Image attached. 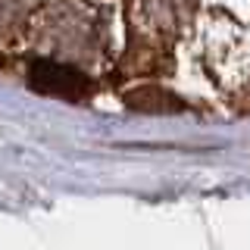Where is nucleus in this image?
Masks as SVG:
<instances>
[{"instance_id": "obj_2", "label": "nucleus", "mask_w": 250, "mask_h": 250, "mask_svg": "<svg viewBox=\"0 0 250 250\" xmlns=\"http://www.w3.org/2000/svg\"><path fill=\"white\" fill-rule=\"evenodd\" d=\"M0 66H3V57H0Z\"/></svg>"}, {"instance_id": "obj_1", "label": "nucleus", "mask_w": 250, "mask_h": 250, "mask_svg": "<svg viewBox=\"0 0 250 250\" xmlns=\"http://www.w3.org/2000/svg\"><path fill=\"white\" fill-rule=\"evenodd\" d=\"M28 84L41 94H53V97H66V100H82L91 91L88 78L78 69L66 66V62H53V60H35L28 66Z\"/></svg>"}]
</instances>
